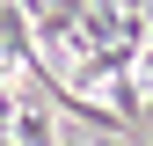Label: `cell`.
<instances>
[{"label": "cell", "instance_id": "1", "mask_svg": "<svg viewBox=\"0 0 153 146\" xmlns=\"http://www.w3.org/2000/svg\"><path fill=\"white\" fill-rule=\"evenodd\" d=\"M59 146H88V132H59Z\"/></svg>", "mask_w": 153, "mask_h": 146}]
</instances>
